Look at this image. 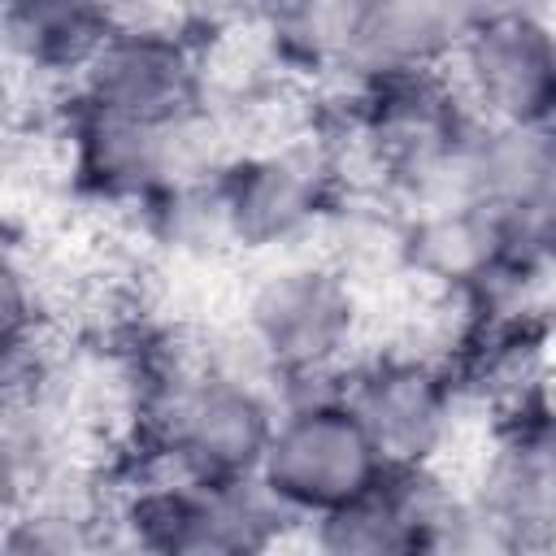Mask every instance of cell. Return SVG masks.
Returning a JSON list of instances; mask_svg holds the SVG:
<instances>
[{"label": "cell", "instance_id": "cell-1", "mask_svg": "<svg viewBox=\"0 0 556 556\" xmlns=\"http://www.w3.org/2000/svg\"><path fill=\"white\" fill-rule=\"evenodd\" d=\"M239 156V139L217 109L178 126H148L70 96L56 113V187L70 204L109 222L135 213L148 195L182 178H217Z\"/></svg>", "mask_w": 556, "mask_h": 556}, {"label": "cell", "instance_id": "cell-2", "mask_svg": "<svg viewBox=\"0 0 556 556\" xmlns=\"http://www.w3.org/2000/svg\"><path fill=\"white\" fill-rule=\"evenodd\" d=\"M239 321L282 374L287 404L304 391L343 382V369L365 352L369 300L317 252H295L256 269L243 291Z\"/></svg>", "mask_w": 556, "mask_h": 556}, {"label": "cell", "instance_id": "cell-3", "mask_svg": "<svg viewBox=\"0 0 556 556\" xmlns=\"http://www.w3.org/2000/svg\"><path fill=\"white\" fill-rule=\"evenodd\" d=\"M217 191L226 204L235 256L278 261L313 252L348 187L334 148L308 126L300 135L243 148L217 174Z\"/></svg>", "mask_w": 556, "mask_h": 556}, {"label": "cell", "instance_id": "cell-4", "mask_svg": "<svg viewBox=\"0 0 556 556\" xmlns=\"http://www.w3.org/2000/svg\"><path fill=\"white\" fill-rule=\"evenodd\" d=\"M382 478L387 460L339 387L304 391L282 404L261 460V482L300 526L369 500Z\"/></svg>", "mask_w": 556, "mask_h": 556}, {"label": "cell", "instance_id": "cell-5", "mask_svg": "<svg viewBox=\"0 0 556 556\" xmlns=\"http://www.w3.org/2000/svg\"><path fill=\"white\" fill-rule=\"evenodd\" d=\"M387 469L447 465L465 421L473 417L447 361L404 343L365 348L339 382Z\"/></svg>", "mask_w": 556, "mask_h": 556}, {"label": "cell", "instance_id": "cell-6", "mask_svg": "<svg viewBox=\"0 0 556 556\" xmlns=\"http://www.w3.org/2000/svg\"><path fill=\"white\" fill-rule=\"evenodd\" d=\"M113 13L117 30L74 96L91 109L148 126H178L200 113L208 104V78L204 52L187 26V9L113 4Z\"/></svg>", "mask_w": 556, "mask_h": 556}, {"label": "cell", "instance_id": "cell-7", "mask_svg": "<svg viewBox=\"0 0 556 556\" xmlns=\"http://www.w3.org/2000/svg\"><path fill=\"white\" fill-rule=\"evenodd\" d=\"M452 78L469 109L495 126H543L556 117V9H478Z\"/></svg>", "mask_w": 556, "mask_h": 556}, {"label": "cell", "instance_id": "cell-8", "mask_svg": "<svg viewBox=\"0 0 556 556\" xmlns=\"http://www.w3.org/2000/svg\"><path fill=\"white\" fill-rule=\"evenodd\" d=\"M117 30L113 4L87 0H9L0 9L9 96L61 104L78 91L91 61Z\"/></svg>", "mask_w": 556, "mask_h": 556}, {"label": "cell", "instance_id": "cell-9", "mask_svg": "<svg viewBox=\"0 0 556 556\" xmlns=\"http://www.w3.org/2000/svg\"><path fill=\"white\" fill-rule=\"evenodd\" d=\"M530 547L556 534V404L486 426V447L465 482Z\"/></svg>", "mask_w": 556, "mask_h": 556}, {"label": "cell", "instance_id": "cell-10", "mask_svg": "<svg viewBox=\"0 0 556 556\" xmlns=\"http://www.w3.org/2000/svg\"><path fill=\"white\" fill-rule=\"evenodd\" d=\"M517 217L486 204H439L408 217V287L469 300L513 252Z\"/></svg>", "mask_w": 556, "mask_h": 556}, {"label": "cell", "instance_id": "cell-11", "mask_svg": "<svg viewBox=\"0 0 556 556\" xmlns=\"http://www.w3.org/2000/svg\"><path fill=\"white\" fill-rule=\"evenodd\" d=\"M78 439L83 430L52 400H4V421H0L4 508L17 513L65 495H100L96 460L78 452Z\"/></svg>", "mask_w": 556, "mask_h": 556}, {"label": "cell", "instance_id": "cell-12", "mask_svg": "<svg viewBox=\"0 0 556 556\" xmlns=\"http://www.w3.org/2000/svg\"><path fill=\"white\" fill-rule=\"evenodd\" d=\"M478 9L443 0H365L348 87L452 70Z\"/></svg>", "mask_w": 556, "mask_h": 556}, {"label": "cell", "instance_id": "cell-13", "mask_svg": "<svg viewBox=\"0 0 556 556\" xmlns=\"http://www.w3.org/2000/svg\"><path fill=\"white\" fill-rule=\"evenodd\" d=\"M113 226L148 265L191 269V265H217L235 256L217 178L169 182Z\"/></svg>", "mask_w": 556, "mask_h": 556}, {"label": "cell", "instance_id": "cell-14", "mask_svg": "<svg viewBox=\"0 0 556 556\" xmlns=\"http://www.w3.org/2000/svg\"><path fill=\"white\" fill-rule=\"evenodd\" d=\"M313 252L365 300L408 287V213L378 191H343Z\"/></svg>", "mask_w": 556, "mask_h": 556}, {"label": "cell", "instance_id": "cell-15", "mask_svg": "<svg viewBox=\"0 0 556 556\" xmlns=\"http://www.w3.org/2000/svg\"><path fill=\"white\" fill-rule=\"evenodd\" d=\"M365 0L261 4V30L282 74L304 91L348 87Z\"/></svg>", "mask_w": 556, "mask_h": 556}, {"label": "cell", "instance_id": "cell-16", "mask_svg": "<svg viewBox=\"0 0 556 556\" xmlns=\"http://www.w3.org/2000/svg\"><path fill=\"white\" fill-rule=\"evenodd\" d=\"M556 178L552 126H495L478 122L465 148V191L504 217H521Z\"/></svg>", "mask_w": 556, "mask_h": 556}, {"label": "cell", "instance_id": "cell-17", "mask_svg": "<svg viewBox=\"0 0 556 556\" xmlns=\"http://www.w3.org/2000/svg\"><path fill=\"white\" fill-rule=\"evenodd\" d=\"M109 508L100 495H65L9 513L0 556H109Z\"/></svg>", "mask_w": 556, "mask_h": 556}, {"label": "cell", "instance_id": "cell-18", "mask_svg": "<svg viewBox=\"0 0 556 556\" xmlns=\"http://www.w3.org/2000/svg\"><path fill=\"white\" fill-rule=\"evenodd\" d=\"M295 556H417V530L391 508L382 491L300 530Z\"/></svg>", "mask_w": 556, "mask_h": 556}, {"label": "cell", "instance_id": "cell-19", "mask_svg": "<svg viewBox=\"0 0 556 556\" xmlns=\"http://www.w3.org/2000/svg\"><path fill=\"white\" fill-rule=\"evenodd\" d=\"M417 556H534V547L465 486L417 530Z\"/></svg>", "mask_w": 556, "mask_h": 556}, {"label": "cell", "instance_id": "cell-20", "mask_svg": "<svg viewBox=\"0 0 556 556\" xmlns=\"http://www.w3.org/2000/svg\"><path fill=\"white\" fill-rule=\"evenodd\" d=\"M517 230H521V239H526L539 256H547V261L556 265V178H552L547 191L517 217Z\"/></svg>", "mask_w": 556, "mask_h": 556}, {"label": "cell", "instance_id": "cell-21", "mask_svg": "<svg viewBox=\"0 0 556 556\" xmlns=\"http://www.w3.org/2000/svg\"><path fill=\"white\" fill-rule=\"evenodd\" d=\"M534 556H556V534H552V539H543V543L534 547Z\"/></svg>", "mask_w": 556, "mask_h": 556}]
</instances>
